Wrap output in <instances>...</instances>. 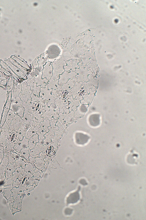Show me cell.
<instances>
[{
	"mask_svg": "<svg viewBox=\"0 0 146 220\" xmlns=\"http://www.w3.org/2000/svg\"><path fill=\"white\" fill-rule=\"evenodd\" d=\"M15 115L14 113L11 111H9L6 117L5 122L9 126L13 121Z\"/></svg>",
	"mask_w": 146,
	"mask_h": 220,
	"instance_id": "5b68a950",
	"label": "cell"
},
{
	"mask_svg": "<svg viewBox=\"0 0 146 220\" xmlns=\"http://www.w3.org/2000/svg\"><path fill=\"white\" fill-rule=\"evenodd\" d=\"M9 128H1L0 133V145L4 147L6 145L7 140L9 139L10 133Z\"/></svg>",
	"mask_w": 146,
	"mask_h": 220,
	"instance_id": "7a4b0ae2",
	"label": "cell"
},
{
	"mask_svg": "<svg viewBox=\"0 0 146 220\" xmlns=\"http://www.w3.org/2000/svg\"><path fill=\"white\" fill-rule=\"evenodd\" d=\"M22 121V119L18 116H15L9 126L10 133L16 132L18 130Z\"/></svg>",
	"mask_w": 146,
	"mask_h": 220,
	"instance_id": "6da1fadb",
	"label": "cell"
},
{
	"mask_svg": "<svg viewBox=\"0 0 146 220\" xmlns=\"http://www.w3.org/2000/svg\"><path fill=\"white\" fill-rule=\"evenodd\" d=\"M27 138L25 136L21 140H19L15 144L14 150L17 153H19L23 148L27 147L28 145Z\"/></svg>",
	"mask_w": 146,
	"mask_h": 220,
	"instance_id": "3957f363",
	"label": "cell"
},
{
	"mask_svg": "<svg viewBox=\"0 0 146 220\" xmlns=\"http://www.w3.org/2000/svg\"><path fill=\"white\" fill-rule=\"evenodd\" d=\"M16 138L15 132L10 133L9 139L12 143L14 144Z\"/></svg>",
	"mask_w": 146,
	"mask_h": 220,
	"instance_id": "52a82bcc",
	"label": "cell"
},
{
	"mask_svg": "<svg viewBox=\"0 0 146 220\" xmlns=\"http://www.w3.org/2000/svg\"><path fill=\"white\" fill-rule=\"evenodd\" d=\"M4 154V147L0 145V161L1 160Z\"/></svg>",
	"mask_w": 146,
	"mask_h": 220,
	"instance_id": "ba28073f",
	"label": "cell"
},
{
	"mask_svg": "<svg viewBox=\"0 0 146 220\" xmlns=\"http://www.w3.org/2000/svg\"><path fill=\"white\" fill-rule=\"evenodd\" d=\"M26 131V125L22 120L19 127L16 132V138L20 140H22L25 136Z\"/></svg>",
	"mask_w": 146,
	"mask_h": 220,
	"instance_id": "277c9868",
	"label": "cell"
},
{
	"mask_svg": "<svg viewBox=\"0 0 146 220\" xmlns=\"http://www.w3.org/2000/svg\"><path fill=\"white\" fill-rule=\"evenodd\" d=\"M28 149L27 147L23 148L18 153L21 156L26 157L28 154Z\"/></svg>",
	"mask_w": 146,
	"mask_h": 220,
	"instance_id": "8992f818",
	"label": "cell"
},
{
	"mask_svg": "<svg viewBox=\"0 0 146 220\" xmlns=\"http://www.w3.org/2000/svg\"><path fill=\"white\" fill-rule=\"evenodd\" d=\"M1 128L3 129H9V126L5 122Z\"/></svg>",
	"mask_w": 146,
	"mask_h": 220,
	"instance_id": "9c48e42d",
	"label": "cell"
}]
</instances>
